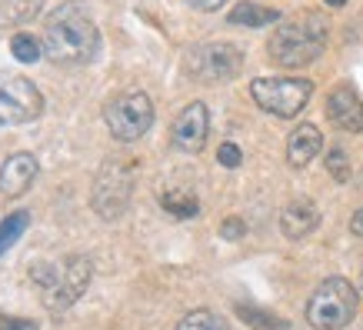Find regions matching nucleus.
I'll return each instance as SVG.
<instances>
[{"label": "nucleus", "mask_w": 363, "mask_h": 330, "mask_svg": "<svg viewBox=\"0 0 363 330\" xmlns=\"http://www.w3.org/2000/svg\"><path fill=\"white\" fill-rule=\"evenodd\" d=\"M44 57L57 67H84L97 57L100 33L90 21V13L80 4H60L50 17H47L44 31Z\"/></svg>", "instance_id": "1"}, {"label": "nucleus", "mask_w": 363, "mask_h": 330, "mask_svg": "<svg viewBox=\"0 0 363 330\" xmlns=\"http://www.w3.org/2000/svg\"><path fill=\"white\" fill-rule=\"evenodd\" d=\"M330 23L317 11H303L294 21H284L267 40V54L280 67H307L327 50Z\"/></svg>", "instance_id": "2"}, {"label": "nucleus", "mask_w": 363, "mask_h": 330, "mask_svg": "<svg viewBox=\"0 0 363 330\" xmlns=\"http://www.w3.org/2000/svg\"><path fill=\"white\" fill-rule=\"evenodd\" d=\"M137 187V164L127 157H111L94 177V190H90V207L100 220H117L127 214Z\"/></svg>", "instance_id": "3"}, {"label": "nucleus", "mask_w": 363, "mask_h": 330, "mask_svg": "<svg viewBox=\"0 0 363 330\" xmlns=\"http://www.w3.org/2000/svg\"><path fill=\"white\" fill-rule=\"evenodd\" d=\"M360 294L347 277H327L307 300V324L313 330H343L357 317Z\"/></svg>", "instance_id": "4"}, {"label": "nucleus", "mask_w": 363, "mask_h": 330, "mask_svg": "<svg viewBox=\"0 0 363 330\" xmlns=\"http://www.w3.org/2000/svg\"><path fill=\"white\" fill-rule=\"evenodd\" d=\"M253 104L280 121H294L313 97V80L307 77H253L250 80Z\"/></svg>", "instance_id": "5"}, {"label": "nucleus", "mask_w": 363, "mask_h": 330, "mask_svg": "<svg viewBox=\"0 0 363 330\" xmlns=\"http://www.w3.org/2000/svg\"><path fill=\"white\" fill-rule=\"evenodd\" d=\"M243 67V50L227 44V40H203V44L190 47L184 57V70L187 77L200 80V84H223L233 80Z\"/></svg>", "instance_id": "6"}, {"label": "nucleus", "mask_w": 363, "mask_h": 330, "mask_svg": "<svg viewBox=\"0 0 363 330\" xmlns=\"http://www.w3.org/2000/svg\"><path fill=\"white\" fill-rule=\"evenodd\" d=\"M104 121H107V131L117 141L123 143L140 141L143 133L150 131V123H154V100L147 97L143 90H123L104 107Z\"/></svg>", "instance_id": "7"}, {"label": "nucleus", "mask_w": 363, "mask_h": 330, "mask_svg": "<svg viewBox=\"0 0 363 330\" xmlns=\"http://www.w3.org/2000/svg\"><path fill=\"white\" fill-rule=\"evenodd\" d=\"M44 114L37 84L17 74H0V123H30Z\"/></svg>", "instance_id": "8"}, {"label": "nucleus", "mask_w": 363, "mask_h": 330, "mask_svg": "<svg viewBox=\"0 0 363 330\" xmlns=\"http://www.w3.org/2000/svg\"><path fill=\"white\" fill-rule=\"evenodd\" d=\"M207 137H210V110L207 104L194 100V104H187L177 114L174 127H170V143L177 150H184V154H200Z\"/></svg>", "instance_id": "9"}, {"label": "nucleus", "mask_w": 363, "mask_h": 330, "mask_svg": "<svg viewBox=\"0 0 363 330\" xmlns=\"http://www.w3.org/2000/svg\"><path fill=\"white\" fill-rule=\"evenodd\" d=\"M90 277H94V264H90L87 257H70L64 264L60 284H57L54 290H47V307L50 310L74 307V304L84 297V290L90 287Z\"/></svg>", "instance_id": "10"}, {"label": "nucleus", "mask_w": 363, "mask_h": 330, "mask_svg": "<svg viewBox=\"0 0 363 330\" xmlns=\"http://www.w3.org/2000/svg\"><path fill=\"white\" fill-rule=\"evenodd\" d=\"M37 174H40V164H37V157L33 154L7 157V160L0 164V194L11 197V200L23 197V194L33 187Z\"/></svg>", "instance_id": "11"}, {"label": "nucleus", "mask_w": 363, "mask_h": 330, "mask_svg": "<svg viewBox=\"0 0 363 330\" xmlns=\"http://www.w3.org/2000/svg\"><path fill=\"white\" fill-rule=\"evenodd\" d=\"M327 117H330L340 131L363 133V100L357 97V90L347 87V84L333 87L330 97H327Z\"/></svg>", "instance_id": "12"}, {"label": "nucleus", "mask_w": 363, "mask_h": 330, "mask_svg": "<svg viewBox=\"0 0 363 330\" xmlns=\"http://www.w3.org/2000/svg\"><path fill=\"white\" fill-rule=\"evenodd\" d=\"M317 224H320V210L310 197L290 200V204L280 210V231H284V237H290V241H303L307 233L317 231Z\"/></svg>", "instance_id": "13"}, {"label": "nucleus", "mask_w": 363, "mask_h": 330, "mask_svg": "<svg viewBox=\"0 0 363 330\" xmlns=\"http://www.w3.org/2000/svg\"><path fill=\"white\" fill-rule=\"evenodd\" d=\"M323 150V133L317 123H297L294 133L286 137V164L294 170H303L307 164H313V157Z\"/></svg>", "instance_id": "14"}, {"label": "nucleus", "mask_w": 363, "mask_h": 330, "mask_svg": "<svg viewBox=\"0 0 363 330\" xmlns=\"http://www.w3.org/2000/svg\"><path fill=\"white\" fill-rule=\"evenodd\" d=\"M227 21L237 23V27H267V23H277L280 21V11L274 7H264V4H237Z\"/></svg>", "instance_id": "15"}, {"label": "nucleus", "mask_w": 363, "mask_h": 330, "mask_svg": "<svg viewBox=\"0 0 363 330\" xmlns=\"http://www.w3.org/2000/svg\"><path fill=\"white\" fill-rule=\"evenodd\" d=\"M44 7V0H0V27L30 23Z\"/></svg>", "instance_id": "16"}, {"label": "nucleus", "mask_w": 363, "mask_h": 330, "mask_svg": "<svg viewBox=\"0 0 363 330\" xmlns=\"http://www.w3.org/2000/svg\"><path fill=\"white\" fill-rule=\"evenodd\" d=\"M237 317L250 330H290L286 317H277V314H270L264 307H253V304H237Z\"/></svg>", "instance_id": "17"}, {"label": "nucleus", "mask_w": 363, "mask_h": 330, "mask_svg": "<svg viewBox=\"0 0 363 330\" xmlns=\"http://www.w3.org/2000/svg\"><path fill=\"white\" fill-rule=\"evenodd\" d=\"M27 227H30V214L27 210H13V214H7V217L0 220V257L21 241Z\"/></svg>", "instance_id": "18"}, {"label": "nucleus", "mask_w": 363, "mask_h": 330, "mask_svg": "<svg viewBox=\"0 0 363 330\" xmlns=\"http://www.w3.org/2000/svg\"><path fill=\"white\" fill-rule=\"evenodd\" d=\"M11 54H13V60H21V64H37V60L44 57V40L27 31H17L11 37Z\"/></svg>", "instance_id": "19"}, {"label": "nucleus", "mask_w": 363, "mask_h": 330, "mask_svg": "<svg viewBox=\"0 0 363 330\" xmlns=\"http://www.w3.org/2000/svg\"><path fill=\"white\" fill-rule=\"evenodd\" d=\"M160 204H164L167 214H174V217H180V220L197 217L200 214L197 197L187 194V190H164V194H160Z\"/></svg>", "instance_id": "20"}, {"label": "nucleus", "mask_w": 363, "mask_h": 330, "mask_svg": "<svg viewBox=\"0 0 363 330\" xmlns=\"http://www.w3.org/2000/svg\"><path fill=\"white\" fill-rule=\"evenodd\" d=\"M177 330H230V324H227L217 310L197 307V310H190L187 317L177 324Z\"/></svg>", "instance_id": "21"}, {"label": "nucleus", "mask_w": 363, "mask_h": 330, "mask_svg": "<svg viewBox=\"0 0 363 330\" xmlns=\"http://www.w3.org/2000/svg\"><path fill=\"white\" fill-rule=\"evenodd\" d=\"M323 167H327V174L337 180V184H347L353 174V167H350V157H347V150L343 147H330L327 154H323Z\"/></svg>", "instance_id": "22"}, {"label": "nucleus", "mask_w": 363, "mask_h": 330, "mask_svg": "<svg viewBox=\"0 0 363 330\" xmlns=\"http://www.w3.org/2000/svg\"><path fill=\"white\" fill-rule=\"evenodd\" d=\"M60 277H64V270L57 264H33L30 267V280H37L44 290H54V287L60 284Z\"/></svg>", "instance_id": "23"}, {"label": "nucleus", "mask_w": 363, "mask_h": 330, "mask_svg": "<svg viewBox=\"0 0 363 330\" xmlns=\"http://www.w3.org/2000/svg\"><path fill=\"white\" fill-rule=\"evenodd\" d=\"M217 160H220L223 167H240V160H243V154H240V147H237V143H220V147H217Z\"/></svg>", "instance_id": "24"}, {"label": "nucleus", "mask_w": 363, "mask_h": 330, "mask_svg": "<svg viewBox=\"0 0 363 330\" xmlns=\"http://www.w3.org/2000/svg\"><path fill=\"white\" fill-rule=\"evenodd\" d=\"M243 233H247V227H243L240 217H227L220 224V237H223V241H240Z\"/></svg>", "instance_id": "25"}, {"label": "nucleus", "mask_w": 363, "mask_h": 330, "mask_svg": "<svg viewBox=\"0 0 363 330\" xmlns=\"http://www.w3.org/2000/svg\"><path fill=\"white\" fill-rule=\"evenodd\" d=\"M0 330H37L33 320H17V317H4L0 314Z\"/></svg>", "instance_id": "26"}, {"label": "nucleus", "mask_w": 363, "mask_h": 330, "mask_svg": "<svg viewBox=\"0 0 363 330\" xmlns=\"http://www.w3.org/2000/svg\"><path fill=\"white\" fill-rule=\"evenodd\" d=\"M190 7H197V11H220L227 0H187Z\"/></svg>", "instance_id": "27"}, {"label": "nucleus", "mask_w": 363, "mask_h": 330, "mask_svg": "<svg viewBox=\"0 0 363 330\" xmlns=\"http://www.w3.org/2000/svg\"><path fill=\"white\" fill-rule=\"evenodd\" d=\"M350 231L357 233V237H363V207L353 210V217H350Z\"/></svg>", "instance_id": "28"}, {"label": "nucleus", "mask_w": 363, "mask_h": 330, "mask_svg": "<svg viewBox=\"0 0 363 330\" xmlns=\"http://www.w3.org/2000/svg\"><path fill=\"white\" fill-rule=\"evenodd\" d=\"M323 4H327V7H343L347 0H323Z\"/></svg>", "instance_id": "29"}]
</instances>
